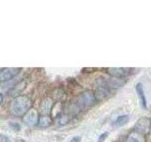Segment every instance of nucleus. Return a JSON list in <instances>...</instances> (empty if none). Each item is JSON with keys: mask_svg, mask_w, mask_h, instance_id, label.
Returning a JSON list of instances; mask_svg holds the SVG:
<instances>
[{"mask_svg": "<svg viewBox=\"0 0 151 142\" xmlns=\"http://www.w3.org/2000/svg\"><path fill=\"white\" fill-rule=\"evenodd\" d=\"M129 120V115H122L117 117V118L114 121V125L117 127H121V126H124L125 124H127V122Z\"/></svg>", "mask_w": 151, "mask_h": 142, "instance_id": "10", "label": "nucleus"}, {"mask_svg": "<svg viewBox=\"0 0 151 142\" xmlns=\"http://www.w3.org/2000/svg\"><path fill=\"white\" fill-rule=\"evenodd\" d=\"M151 126V120L147 117H142L137 121L136 126H135V130L136 133H139L141 135H146L149 132Z\"/></svg>", "mask_w": 151, "mask_h": 142, "instance_id": "3", "label": "nucleus"}, {"mask_svg": "<svg viewBox=\"0 0 151 142\" xmlns=\"http://www.w3.org/2000/svg\"><path fill=\"white\" fill-rule=\"evenodd\" d=\"M52 124V118L47 116L44 115L39 117V121H38V126L40 127H48Z\"/></svg>", "mask_w": 151, "mask_h": 142, "instance_id": "9", "label": "nucleus"}, {"mask_svg": "<svg viewBox=\"0 0 151 142\" xmlns=\"http://www.w3.org/2000/svg\"><path fill=\"white\" fill-rule=\"evenodd\" d=\"M136 93L138 95L139 101H140V104L143 109H146L147 108V102H146V98L145 95V91H144V87L142 83H138L136 84Z\"/></svg>", "mask_w": 151, "mask_h": 142, "instance_id": "6", "label": "nucleus"}, {"mask_svg": "<svg viewBox=\"0 0 151 142\" xmlns=\"http://www.w3.org/2000/svg\"><path fill=\"white\" fill-rule=\"evenodd\" d=\"M109 71L111 75L116 78H123L126 75L125 69L123 68H109Z\"/></svg>", "mask_w": 151, "mask_h": 142, "instance_id": "11", "label": "nucleus"}, {"mask_svg": "<svg viewBox=\"0 0 151 142\" xmlns=\"http://www.w3.org/2000/svg\"><path fill=\"white\" fill-rule=\"evenodd\" d=\"M21 68L17 67H7L0 71V82H8L12 80L15 76L19 74Z\"/></svg>", "mask_w": 151, "mask_h": 142, "instance_id": "2", "label": "nucleus"}, {"mask_svg": "<svg viewBox=\"0 0 151 142\" xmlns=\"http://www.w3.org/2000/svg\"><path fill=\"white\" fill-rule=\"evenodd\" d=\"M31 104V99L27 96H18L12 101L9 109L13 116L24 117L30 110Z\"/></svg>", "mask_w": 151, "mask_h": 142, "instance_id": "1", "label": "nucleus"}, {"mask_svg": "<svg viewBox=\"0 0 151 142\" xmlns=\"http://www.w3.org/2000/svg\"><path fill=\"white\" fill-rule=\"evenodd\" d=\"M81 140V137L80 136H74L72 139L70 140V142H80Z\"/></svg>", "mask_w": 151, "mask_h": 142, "instance_id": "13", "label": "nucleus"}, {"mask_svg": "<svg viewBox=\"0 0 151 142\" xmlns=\"http://www.w3.org/2000/svg\"><path fill=\"white\" fill-rule=\"evenodd\" d=\"M145 136L136 132L131 133L126 140V142H145Z\"/></svg>", "mask_w": 151, "mask_h": 142, "instance_id": "8", "label": "nucleus"}, {"mask_svg": "<svg viewBox=\"0 0 151 142\" xmlns=\"http://www.w3.org/2000/svg\"><path fill=\"white\" fill-rule=\"evenodd\" d=\"M109 136V132H105L103 133V134L99 136V139H98V142H104L105 141V139L107 138V137Z\"/></svg>", "mask_w": 151, "mask_h": 142, "instance_id": "12", "label": "nucleus"}, {"mask_svg": "<svg viewBox=\"0 0 151 142\" xmlns=\"http://www.w3.org/2000/svg\"><path fill=\"white\" fill-rule=\"evenodd\" d=\"M96 101V99L92 92H85L78 98V104L81 107H89Z\"/></svg>", "mask_w": 151, "mask_h": 142, "instance_id": "4", "label": "nucleus"}, {"mask_svg": "<svg viewBox=\"0 0 151 142\" xmlns=\"http://www.w3.org/2000/svg\"><path fill=\"white\" fill-rule=\"evenodd\" d=\"M52 105H53V101H52L51 99L47 98V99H44L42 102L41 103V107H40L41 112L44 114V115H47V114L50 112Z\"/></svg>", "mask_w": 151, "mask_h": 142, "instance_id": "7", "label": "nucleus"}, {"mask_svg": "<svg viewBox=\"0 0 151 142\" xmlns=\"http://www.w3.org/2000/svg\"><path fill=\"white\" fill-rule=\"evenodd\" d=\"M23 121L28 126H33V125L38 124V121H39L38 112L35 109H30V110L23 117Z\"/></svg>", "mask_w": 151, "mask_h": 142, "instance_id": "5", "label": "nucleus"}, {"mask_svg": "<svg viewBox=\"0 0 151 142\" xmlns=\"http://www.w3.org/2000/svg\"><path fill=\"white\" fill-rule=\"evenodd\" d=\"M2 101H3V96H2V94L0 93V104L2 103Z\"/></svg>", "mask_w": 151, "mask_h": 142, "instance_id": "15", "label": "nucleus"}, {"mask_svg": "<svg viewBox=\"0 0 151 142\" xmlns=\"http://www.w3.org/2000/svg\"><path fill=\"white\" fill-rule=\"evenodd\" d=\"M11 127L13 128V129H17V130L20 129V126H19L18 123H14V122H12L11 123Z\"/></svg>", "mask_w": 151, "mask_h": 142, "instance_id": "14", "label": "nucleus"}]
</instances>
